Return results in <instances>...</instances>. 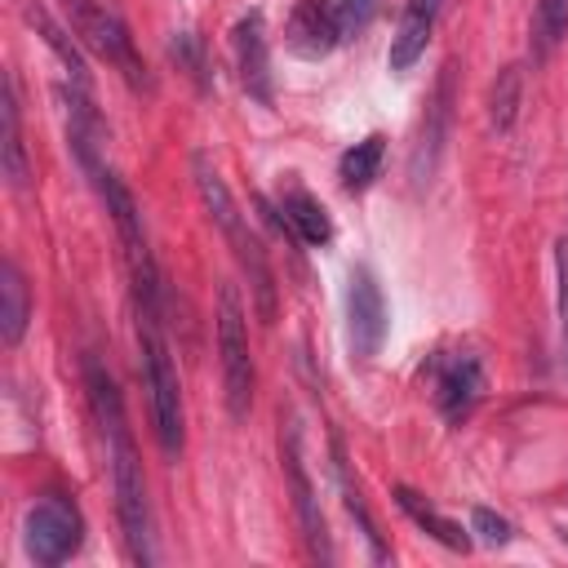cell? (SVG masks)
Segmentation results:
<instances>
[{"label":"cell","mask_w":568,"mask_h":568,"mask_svg":"<svg viewBox=\"0 0 568 568\" xmlns=\"http://www.w3.org/2000/svg\"><path fill=\"white\" fill-rule=\"evenodd\" d=\"M275 209H280V217L288 222V231L302 240V244H328L333 240V222H328V213H324V204L306 191V186H297V182H284L280 186V200H275Z\"/></svg>","instance_id":"5bb4252c"},{"label":"cell","mask_w":568,"mask_h":568,"mask_svg":"<svg viewBox=\"0 0 568 568\" xmlns=\"http://www.w3.org/2000/svg\"><path fill=\"white\" fill-rule=\"evenodd\" d=\"M84 390H89V404H93V417L102 430L124 422V399L115 390V377L98 359H84Z\"/></svg>","instance_id":"44dd1931"},{"label":"cell","mask_w":568,"mask_h":568,"mask_svg":"<svg viewBox=\"0 0 568 568\" xmlns=\"http://www.w3.org/2000/svg\"><path fill=\"white\" fill-rule=\"evenodd\" d=\"M333 44H342L337 4L333 0H297V9L288 18V49L302 58H324Z\"/></svg>","instance_id":"7c38bea8"},{"label":"cell","mask_w":568,"mask_h":568,"mask_svg":"<svg viewBox=\"0 0 568 568\" xmlns=\"http://www.w3.org/2000/svg\"><path fill=\"white\" fill-rule=\"evenodd\" d=\"M138 324V351H142V386H146V408H151V426L160 439V453L169 462L182 457V386H178V368L169 355V342L160 333V315L151 311H133Z\"/></svg>","instance_id":"7a4b0ae2"},{"label":"cell","mask_w":568,"mask_h":568,"mask_svg":"<svg viewBox=\"0 0 568 568\" xmlns=\"http://www.w3.org/2000/svg\"><path fill=\"white\" fill-rule=\"evenodd\" d=\"M373 13H377V0H337V31H342V40L364 36Z\"/></svg>","instance_id":"d4e9b609"},{"label":"cell","mask_w":568,"mask_h":568,"mask_svg":"<svg viewBox=\"0 0 568 568\" xmlns=\"http://www.w3.org/2000/svg\"><path fill=\"white\" fill-rule=\"evenodd\" d=\"M217 355H222V390L226 413L235 422L248 417L253 404V355H248V328H244V302L235 284L217 288Z\"/></svg>","instance_id":"5b68a950"},{"label":"cell","mask_w":568,"mask_h":568,"mask_svg":"<svg viewBox=\"0 0 568 568\" xmlns=\"http://www.w3.org/2000/svg\"><path fill=\"white\" fill-rule=\"evenodd\" d=\"M484 395V368L475 355H448L435 364V404L448 422H462Z\"/></svg>","instance_id":"8fae6325"},{"label":"cell","mask_w":568,"mask_h":568,"mask_svg":"<svg viewBox=\"0 0 568 568\" xmlns=\"http://www.w3.org/2000/svg\"><path fill=\"white\" fill-rule=\"evenodd\" d=\"M333 470H337V488H342V501H346V510H351V519L359 524V537L368 541V555L377 559V564H386L390 559V550H386V541H382V532H377V519L368 515V506H364V493H359V484L351 479V466H346V453H342V439L333 435Z\"/></svg>","instance_id":"e0dca14e"},{"label":"cell","mask_w":568,"mask_h":568,"mask_svg":"<svg viewBox=\"0 0 568 568\" xmlns=\"http://www.w3.org/2000/svg\"><path fill=\"white\" fill-rule=\"evenodd\" d=\"M470 532H479L484 546H506V541L515 537L510 519H501V515L488 510V506H475V510H470Z\"/></svg>","instance_id":"484cf974"},{"label":"cell","mask_w":568,"mask_h":568,"mask_svg":"<svg viewBox=\"0 0 568 568\" xmlns=\"http://www.w3.org/2000/svg\"><path fill=\"white\" fill-rule=\"evenodd\" d=\"M191 169H195V186H200V200H204L209 217H213L217 231L226 235V244H231V253H235V262H240V271H244V280H248L257 320H262V324H275V315H280V284H275V271H271V257H266L262 240L248 231L244 213L235 209V200H231L226 182L217 178V169L209 164V155H195Z\"/></svg>","instance_id":"6da1fadb"},{"label":"cell","mask_w":568,"mask_h":568,"mask_svg":"<svg viewBox=\"0 0 568 568\" xmlns=\"http://www.w3.org/2000/svg\"><path fill=\"white\" fill-rule=\"evenodd\" d=\"M395 501H399V510L422 528V532H430L439 546H448V550H466L470 546V537L462 532V524H453L448 515H439L426 497H417L408 484H395Z\"/></svg>","instance_id":"d6986e66"},{"label":"cell","mask_w":568,"mask_h":568,"mask_svg":"<svg viewBox=\"0 0 568 568\" xmlns=\"http://www.w3.org/2000/svg\"><path fill=\"white\" fill-rule=\"evenodd\" d=\"M27 320H31L27 280H22L18 262L4 257V262H0V342H4V346H18L22 333H27Z\"/></svg>","instance_id":"2e32d148"},{"label":"cell","mask_w":568,"mask_h":568,"mask_svg":"<svg viewBox=\"0 0 568 568\" xmlns=\"http://www.w3.org/2000/svg\"><path fill=\"white\" fill-rule=\"evenodd\" d=\"M22 13H27V22L40 31V40L58 53V62H62V71H67V80L75 84V89H84L89 93V67H84V53L75 49V40L67 36L71 27H62V22H53V13L44 9V4H36V0H27L22 4Z\"/></svg>","instance_id":"9a60e30c"},{"label":"cell","mask_w":568,"mask_h":568,"mask_svg":"<svg viewBox=\"0 0 568 568\" xmlns=\"http://www.w3.org/2000/svg\"><path fill=\"white\" fill-rule=\"evenodd\" d=\"M555 266H559V337H564V359H568V240L555 244Z\"/></svg>","instance_id":"4316f807"},{"label":"cell","mask_w":568,"mask_h":568,"mask_svg":"<svg viewBox=\"0 0 568 568\" xmlns=\"http://www.w3.org/2000/svg\"><path fill=\"white\" fill-rule=\"evenodd\" d=\"M453 62H444L439 80H435V93L426 102V115H422V133L413 142V155H408V178L413 186H426L435 164H439V151H444V138H448V115H453Z\"/></svg>","instance_id":"9c48e42d"},{"label":"cell","mask_w":568,"mask_h":568,"mask_svg":"<svg viewBox=\"0 0 568 568\" xmlns=\"http://www.w3.org/2000/svg\"><path fill=\"white\" fill-rule=\"evenodd\" d=\"M22 541H27V555L36 564H44V568L71 559L80 550V541H84V519H80L75 501L49 493L36 506H27V515H22Z\"/></svg>","instance_id":"8992f818"},{"label":"cell","mask_w":568,"mask_h":568,"mask_svg":"<svg viewBox=\"0 0 568 568\" xmlns=\"http://www.w3.org/2000/svg\"><path fill=\"white\" fill-rule=\"evenodd\" d=\"M564 27H568V0H537L532 9V58L537 62L559 44Z\"/></svg>","instance_id":"603a6c76"},{"label":"cell","mask_w":568,"mask_h":568,"mask_svg":"<svg viewBox=\"0 0 568 568\" xmlns=\"http://www.w3.org/2000/svg\"><path fill=\"white\" fill-rule=\"evenodd\" d=\"M280 462H284V479H288L293 510H297L302 541H306L311 559H315V564H333L328 524H324V510H320L315 484H311V475H306V462H302V435H297V422H293V417H284V422H280Z\"/></svg>","instance_id":"52a82bcc"},{"label":"cell","mask_w":568,"mask_h":568,"mask_svg":"<svg viewBox=\"0 0 568 568\" xmlns=\"http://www.w3.org/2000/svg\"><path fill=\"white\" fill-rule=\"evenodd\" d=\"M382 155H386V138H382V133H368L364 142H355V146L337 160V178H342V186H346V191H364V186L377 178Z\"/></svg>","instance_id":"ffe728a7"},{"label":"cell","mask_w":568,"mask_h":568,"mask_svg":"<svg viewBox=\"0 0 568 568\" xmlns=\"http://www.w3.org/2000/svg\"><path fill=\"white\" fill-rule=\"evenodd\" d=\"M439 13H444V0H404L399 27H395V36H390V58H386L390 71H408V67L426 53Z\"/></svg>","instance_id":"4fadbf2b"},{"label":"cell","mask_w":568,"mask_h":568,"mask_svg":"<svg viewBox=\"0 0 568 568\" xmlns=\"http://www.w3.org/2000/svg\"><path fill=\"white\" fill-rule=\"evenodd\" d=\"M169 53H173V62L178 67H186V75L204 89L209 84V67H204V53H200V44H195V36L191 31H178L173 40H169Z\"/></svg>","instance_id":"cb8c5ba5"},{"label":"cell","mask_w":568,"mask_h":568,"mask_svg":"<svg viewBox=\"0 0 568 568\" xmlns=\"http://www.w3.org/2000/svg\"><path fill=\"white\" fill-rule=\"evenodd\" d=\"M106 466H111V493H115V515L124 528V546L133 555V564L151 568L155 564V532H151V501H146V479H142V462L138 448L129 439V422L106 426Z\"/></svg>","instance_id":"3957f363"},{"label":"cell","mask_w":568,"mask_h":568,"mask_svg":"<svg viewBox=\"0 0 568 568\" xmlns=\"http://www.w3.org/2000/svg\"><path fill=\"white\" fill-rule=\"evenodd\" d=\"M346 342L355 359H373L386 342V297L368 266H355L346 280Z\"/></svg>","instance_id":"ba28073f"},{"label":"cell","mask_w":568,"mask_h":568,"mask_svg":"<svg viewBox=\"0 0 568 568\" xmlns=\"http://www.w3.org/2000/svg\"><path fill=\"white\" fill-rule=\"evenodd\" d=\"M231 49H235V71H240V84L248 89V98L271 106V93H275L271 89V49H266V22L257 9L231 27Z\"/></svg>","instance_id":"30bf717a"},{"label":"cell","mask_w":568,"mask_h":568,"mask_svg":"<svg viewBox=\"0 0 568 568\" xmlns=\"http://www.w3.org/2000/svg\"><path fill=\"white\" fill-rule=\"evenodd\" d=\"M0 120H4V178L13 186H27L31 169H27V146H22V120H18V75L4 71V102H0Z\"/></svg>","instance_id":"ac0fdd59"},{"label":"cell","mask_w":568,"mask_h":568,"mask_svg":"<svg viewBox=\"0 0 568 568\" xmlns=\"http://www.w3.org/2000/svg\"><path fill=\"white\" fill-rule=\"evenodd\" d=\"M519 98H524V75H519V67H501L497 80H493V93H488V120H493L497 133H510V129H515Z\"/></svg>","instance_id":"7402d4cb"},{"label":"cell","mask_w":568,"mask_h":568,"mask_svg":"<svg viewBox=\"0 0 568 568\" xmlns=\"http://www.w3.org/2000/svg\"><path fill=\"white\" fill-rule=\"evenodd\" d=\"M58 4H62L67 27L80 36V44L89 53H98L106 67H115L133 89L151 93V71H146L142 53H138V40H133L129 22L106 0H58Z\"/></svg>","instance_id":"277c9868"}]
</instances>
